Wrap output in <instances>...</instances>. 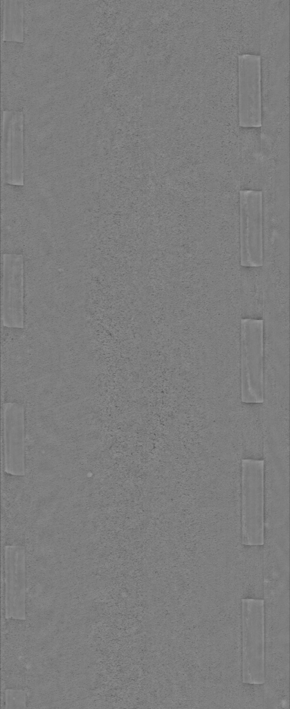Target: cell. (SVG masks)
Segmentation results:
<instances>
[{
    "label": "cell",
    "instance_id": "cell-1",
    "mask_svg": "<svg viewBox=\"0 0 290 709\" xmlns=\"http://www.w3.org/2000/svg\"><path fill=\"white\" fill-rule=\"evenodd\" d=\"M240 534L243 546H262L264 544V460H241Z\"/></svg>",
    "mask_w": 290,
    "mask_h": 709
},
{
    "label": "cell",
    "instance_id": "cell-2",
    "mask_svg": "<svg viewBox=\"0 0 290 709\" xmlns=\"http://www.w3.org/2000/svg\"><path fill=\"white\" fill-rule=\"evenodd\" d=\"M242 681H265L264 603L262 599H242Z\"/></svg>",
    "mask_w": 290,
    "mask_h": 709
},
{
    "label": "cell",
    "instance_id": "cell-3",
    "mask_svg": "<svg viewBox=\"0 0 290 709\" xmlns=\"http://www.w3.org/2000/svg\"><path fill=\"white\" fill-rule=\"evenodd\" d=\"M241 400L244 403L264 401V323L244 318L240 322Z\"/></svg>",
    "mask_w": 290,
    "mask_h": 709
},
{
    "label": "cell",
    "instance_id": "cell-4",
    "mask_svg": "<svg viewBox=\"0 0 290 709\" xmlns=\"http://www.w3.org/2000/svg\"><path fill=\"white\" fill-rule=\"evenodd\" d=\"M27 514L25 474L2 470V547H25Z\"/></svg>",
    "mask_w": 290,
    "mask_h": 709
},
{
    "label": "cell",
    "instance_id": "cell-5",
    "mask_svg": "<svg viewBox=\"0 0 290 709\" xmlns=\"http://www.w3.org/2000/svg\"><path fill=\"white\" fill-rule=\"evenodd\" d=\"M237 99L239 125L244 127H261L260 55L244 54L238 56Z\"/></svg>",
    "mask_w": 290,
    "mask_h": 709
},
{
    "label": "cell",
    "instance_id": "cell-6",
    "mask_svg": "<svg viewBox=\"0 0 290 709\" xmlns=\"http://www.w3.org/2000/svg\"><path fill=\"white\" fill-rule=\"evenodd\" d=\"M3 325L23 327L24 321V271L21 255L2 254Z\"/></svg>",
    "mask_w": 290,
    "mask_h": 709
},
{
    "label": "cell",
    "instance_id": "cell-7",
    "mask_svg": "<svg viewBox=\"0 0 290 709\" xmlns=\"http://www.w3.org/2000/svg\"><path fill=\"white\" fill-rule=\"evenodd\" d=\"M3 549V568L6 579V615L25 618L26 551L24 546H6Z\"/></svg>",
    "mask_w": 290,
    "mask_h": 709
},
{
    "label": "cell",
    "instance_id": "cell-8",
    "mask_svg": "<svg viewBox=\"0 0 290 709\" xmlns=\"http://www.w3.org/2000/svg\"><path fill=\"white\" fill-rule=\"evenodd\" d=\"M6 703L7 708H24L26 703L25 690L6 689Z\"/></svg>",
    "mask_w": 290,
    "mask_h": 709
},
{
    "label": "cell",
    "instance_id": "cell-9",
    "mask_svg": "<svg viewBox=\"0 0 290 709\" xmlns=\"http://www.w3.org/2000/svg\"><path fill=\"white\" fill-rule=\"evenodd\" d=\"M13 621H14V619H13ZM14 624H15V622H14ZM18 627H21L24 628L25 634H26V633H27V630H28V624H27V622L26 621V620L18 619ZM17 627H15L16 630H17ZM3 641L8 643V644L6 643V645H10V646H11V647H12L14 648H17V647L18 648L17 645L16 644V642L14 640V639H12V638L10 636H9V635H8L6 634V636H3Z\"/></svg>",
    "mask_w": 290,
    "mask_h": 709
}]
</instances>
